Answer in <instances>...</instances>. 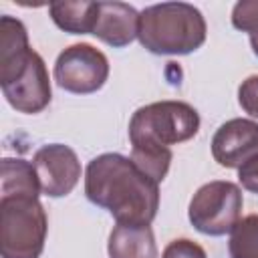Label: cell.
I'll return each instance as SVG.
<instances>
[{
  "mask_svg": "<svg viewBox=\"0 0 258 258\" xmlns=\"http://www.w3.org/2000/svg\"><path fill=\"white\" fill-rule=\"evenodd\" d=\"M85 196L91 204L107 210L117 224L145 226L159 210V183L121 153H101L89 161Z\"/></svg>",
  "mask_w": 258,
  "mask_h": 258,
  "instance_id": "6da1fadb",
  "label": "cell"
},
{
  "mask_svg": "<svg viewBox=\"0 0 258 258\" xmlns=\"http://www.w3.org/2000/svg\"><path fill=\"white\" fill-rule=\"evenodd\" d=\"M0 87L8 105L26 115L44 111L52 99L42 56L30 48L26 26L8 14L0 18Z\"/></svg>",
  "mask_w": 258,
  "mask_h": 258,
  "instance_id": "7a4b0ae2",
  "label": "cell"
},
{
  "mask_svg": "<svg viewBox=\"0 0 258 258\" xmlns=\"http://www.w3.org/2000/svg\"><path fill=\"white\" fill-rule=\"evenodd\" d=\"M206 18L194 4L161 2L139 12L137 38L151 54H189L206 42Z\"/></svg>",
  "mask_w": 258,
  "mask_h": 258,
  "instance_id": "3957f363",
  "label": "cell"
},
{
  "mask_svg": "<svg viewBox=\"0 0 258 258\" xmlns=\"http://www.w3.org/2000/svg\"><path fill=\"white\" fill-rule=\"evenodd\" d=\"M48 220L38 198H0V256L40 258L46 242Z\"/></svg>",
  "mask_w": 258,
  "mask_h": 258,
  "instance_id": "277c9868",
  "label": "cell"
},
{
  "mask_svg": "<svg viewBox=\"0 0 258 258\" xmlns=\"http://www.w3.org/2000/svg\"><path fill=\"white\" fill-rule=\"evenodd\" d=\"M200 131V113L183 101H155L139 107L129 121L131 145L171 147Z\"/></svg>",
  "mask_w": 258,
  "mask_h": 258,
  "instance_id": "5b68a950",
  "label": "cell"
},
{
  "mask_svg": "<svg viewBox=\"0 0 258 258\" xmlns=\"http://www.w3.org/2000/svg\"><path fill=\"white\" fill-rule=\"evenodd\" d=\"M242 189L234 181H208L189 200L187 218L191 226L206 236H226L240 222Z\"/></svg>",
  "mask_w": 258,
  "mask_h": 258,
  "instance_id": "8992f818",
  "label": "cell"
},
{
  "mask_svg": "<svg viewBox=\"0 0 258 258\" xmlns=\"http://www.w3.org/2000/svg\"><path fill=\"white\" fill-rule=\"evenodd\" d=\"M54 81L73 95L97 93L109 79V60L93 44L79 42L67 46L54 62Z\"/></svg>",
  "mask_w": 258,
  "mask_h": 258,
  "instance_id": "52a82bcc",
  "label": "cell"
},
{
  "mask_svg": "<svg viewBox=\"0 0 258 258\" xmlns=\"http://www.w3.org/2000/svg\"><path fill=\"white\" fill-rule=\"evenodd\" d=\"M32 165L40 183V191L48 198L69 196L81 179V161L77 153L64 143L42 145L34 157Z\"/></svg>",
  "mask_w": 258,
  "mask_h": 258,
  "instance_id": "ba28073f",
  "label": "cell"
},
{
  "mask_svg": "<svg viewBox=\"0 0 258 258\" xmlns=\"http://www.w3.org/2000/svg\"><path fill=\"white\" fill-rule=\"evenodd\" d=\"M258 155V123L252 119H230L222 123L212 137V157L218 165L238 169Z\"/></svg>",
  "mask_w": 258,
  "mask_h": 258,
  "instance_id": "9c48e42d",
  "label": "cell"
},
{
  "mask_svg": "<svg viewBox=\"0 0 258 258\" xmlns=\"http://www.w3.org/2000/svg\"><path fill=\"white\" fill-rule=\"evenodd\" d=\"M139 12L127 2H99L93 34L113 48H123L137 38Z\"/></svg>",
  "mask_w": 258,
  "mask_h": 258,
  "instance_id": "30bf717a",
  "label": "cell"
},
{
  "mask_svg": "<svg viewBox=\"0 0 258 258\" xmlns=\"http://www.w3.org/2000/svg\"><path fill=\"white\" fill-rule=\"evenodd\" d=\"M109 258H157V244L149 224H117L107 242Z\"/></svg>",
  "mask_w": 258,
  "mask_h": 258,
  "instance_id": "8fae6325",
  "label": "cell"
},
{
  "mask_svg": "<svg viewBox=\"0 0 258 258\" xmlns=\"http://www.w3.org/2000/svg\"><path fill=\"white\" fill-rule=\"evenodd\" d=\"M40 183L34 165L20 157H4L0 163V198L24 196L38 198Z\"/></svg>",
  "mask_w": 258,
  "mask_h": 258,
  "instance_id": "7c38bea8",
  "label": "cell"
},
{
  "mask_svg": "<svg viewBox=\"0 0 258 258\" xmlns=\"http://www.w3.org/2000/svg\"><path fill=\"white\" fill-rule=\"evenodd\" d=\"M52 22L71 34H93L99 2H52L48 4Z\"/></svg>",
  "mask_w": 258,
  "mask_h": 258,
  "instance_id": "4fadbf2b",
  "label": "cell"
},
{
  "mask_svg": "<svg viewBox=\"0 0 258 258\" xmlns=\"http://www.w3.org/2000/svg\"><path fill=\"white\" fill-rule=\"evenodd\" d=\"M173 153L169 147L155 145H131V161L153 181L161 183L169 171Z\"/></svg>",
  "mask_w": 258,
  "mask_h": 258,
  "instance_id": "5bb4252c",
  "label": "cell"
},
{
  "mask_svg": "<svg viewBox=\"0 0 258 258\" xmlns=\"http://www.w3.org/2000/svg\"><path fill=\"white\" fill-rule=\"evenodd\" d=\"M230 258H258V214L242 218L230 232Z\"/></svg>",
  "mask_w": 258,
  "mask_h": 258,
  "instance_id": "9a60e30c",
  "label": "cell"
},
{
  "mask_svg": "<svg viewBox=\"0 0 258 258\" xmlns=\"http://www.w3.org/2000/svg\"><path fill=\"white\" fill-rule=\"evenodd\" d=\"M232 26L240 32L258 34V0H242L232 8Z\"/></svg>",
  "mask_w": 258,
  "mask_h": 258,
  "instance_id": "2e32d148",
  "label": "cell"
},
{
  "mask_svg": "<svg viewBox=\"0 0 258 258\" xmlns=\"http://www.w3.org/2000/svg\"><path fill=\"white\" fill-rule=\"evenodd\" d=\"M161 258H208V254L198 242L189 238H177L165 246Z\"/></svg>",
  "mask_w": 258,
  "mask_h": 258,
  "instance_id": "e0dca14e",
  "label": "cell"
},
{
  "mask_svg": "<svg viewBox=\"0 0 258 258\" xmlns=\"http://www.w3.org/2000/svg\"><path fill=\"white\" fill-rule=\"evenodd\" d=\"M238 103L250 117L258 119V75L244 79L238 87Z\"/></svg>",
  "mask_w": 258,
  "mask_h": 258,
  "instance_id": "ac0fdd59",
  "label": "cell"
},
{
  "mask_svg": "<svg viewBox=\"0 0 258 258\" xmlns=\"http://www.w3.org/2000/svg\"><path fill=\"white\" fill-rule=\"evenodd\" d=\"M238 181L244 189L258 194V155L248 159L244 165L238 167Z\"/></svg>",
  "mask_w": 258,
  "mask_h": 258,
  "instance_id": "d6986e66",
  "label": "cell"
},
{
  "mask_svg": "<svg viewBox=\"0 0 258 258\" xmlns=\"http://www.w3.org/2000/svg\"><path fill=\"white\" fill-rule=\"evenodd\" d=\"M250 46H252V52L258 56V34H252L250 36Z\"/></svg>",
  "mask_w": 258,
  "mask_h": 258,
  "instance_id": "ffe728a7",
  "label": "cell"
}]
</instances>
